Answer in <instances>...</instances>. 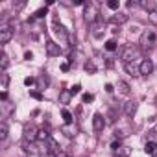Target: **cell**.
<instances>
[{
  "mask_svg": "<svg viewBox=\"0 0 157 157\" xmlns=\"http://www.w3.org/2000/svg\"><path fill=\"white\" fill-rule=\"evenodd\" d=\"M68 91H70L72 96H74V94H80V93H82V85H74V87H70Z\"/></svg>",
  "mask_w": 157,
  "mask_h": 157,
  "instance_id": "34",
  "label": "cell"
},
{
  "mask_svg": "<svg viewBox=\"0 0 157 157\" xmlns=\"http://www.w3.org/2000/svg\"><path fill=\"white\" fill-rule=\"evenodd\" d=\"M68 68H70V65H68V63H61V70H63V72H67Z\"/></svg>",
  "mask_w": 157,
  "mask_h": 157,
  "instance_id": "41",
  "label": "cell"
},
{
  "mask_svg": "<svg viewBox=\"0 0 157 157\" xmlns=\"http://www.w3.org/2000/svg\"><path fill=\"white\" fill-rule=\"evenodd\" d=\"M8 135H10V128H8V120H2L0 122V140H6L8 139Z\"/></svg>",
  "mask_w": 157,
  "mask_h": 157,
  "instance_id": "13",
  "label": "cell"
},
{
  "mask_svg": "<svg viewBox=\"0 0 157 157\" xmlns=\"http://www.w3.org/2000/svg\"><path fill=\"white\" fill-rule=\"evenodd\" d=\"M155 148H157V142H155Z\"/></svg>",
  "mask_w": 157,
  "mask_h": 157,
  "instance_id": "44",
  "label": "cell"
},
{
  "mask_svg": "<svg viewBox=\"0 0 157 157\" xmlns=\"http://www.w3.org/2000/svg\"><path fill=\"white\" fill-rule=\"evenodd\" d=\"M61 117H63V120H65V124H74V118H72V113H70L68 109H63V111H61Z\"/></svg>",
  "mask_w": 157,
  "mask_h": 157,
  "instance_id": "21",
  "label": "cell"
},
{
  "mask_svg": "<svg viewBox=\"0 0 157 157\" xmlns=\"http://www.w3.org/2000/svg\"><path fill=\"white\" fill-rule=\"evenodd\" d=\"M46 54H48L50 57H56V56L61 54V46H59L57 43H54V41H48V43H46Z\"/></svg>",
  "mask_w": 157,
  "mask_h": 157,
  "instance_id": "7",
  "label": "cell"
},
{
  "mask_svg": "<svg viewBox=\"0 0 157 157\" xmlns=\"http://www.w3.org/2000/svg\"><path fill=\"white\" fill-rule=\"evenodd\" d=\"M117 87H118V91H120L122 94H129V91H131V87H129V85H128L126 82H122V80H120V82L117 83Z\"/></svg>",
  "mask_w": 157,
  "mask_h": 157,
  "instance_id": "20",
  "label": "cell"
},
{
  "mask_svg": "<svg viewBox=\"0 0 157 157\" xmlns=\"http://www.w3.org/2000/svg\"><path fill=\"white\" fill-rule=\"evenodd\" d=\"M30 96H32V98H35V100H39V102H41V100H44V96H43L41 93H37V91H30Z\"/></svg>",
  "mask_w": 157,
  "mask_h": 157,
  "instance_id": "32",
  "label": "cell"
},
{
  "mask_svg": "<svg viewBox=\"0 0 157 157\" xmlns=\"http://www.w3.org/2000/svg\"><path fill=\"white\" fill-rule=\"evenodd\" d=\"M43 157H56V153H46V155H43Z\"/></svg>",
  "mask_w": 157,
  "mask_h": 157,
  "instance_id": "43",
  "label": "cell"
},
{
  "mask_svg": "<svg viewBox=\"0 0 157 157\" xmlns=\"http://www.w3.org/2000/svg\"><path fill=\"white\" fill-rule=\"evenodd\" d=\"M148 21H150L151 24H157V11H151V13H148Z\"/></svg>",
  "mask_w": 157,
  "mask_h": 157,
  "instance_id": "33",
  "label": "cell"
},
{
  "mask_svg": "<svg viewBox=\"0 0 157 157\" xmlns=\"http://www.w3.org/2000/svg\"><path fill=\"white\" fill-rule=\"evenodd\" d=\"M82 100H83V104H91V102L94 100V94H91V93H85V94L82 96Z\"/></svg>",
  "mask_w": 157,
  "mask_h": 157,
  "instance_id": "30",
  "label": "cell"
},
{
  "mask_svg": "<svg viewBox=\"0 0 157 157\" xmlns=\"http://www.w3.org/2000/svg\"><path fill=\"white\" fill-rule=\"evenodd\" d=\"M105 128V120H104V117L100 115V113H96L94 117H93V129L94 131H102Z\"/></svg>",
  "mask_w": 157,
  "mask_h": 157,
  "instance_id": "9",
  "label": "cell"
},
{
  "mask_svg": "<svg viewBox=\"0 0 157 157\" xmlns=\"http://www.w3.org/2000/svg\"><path fill=\"white\" fill-rule=\"evenodd\" d=\"M8 65H10V57L6 56V52H2V61H0V67H2V72H6Z\"/></svg>",
  "mask_w": 157,
  "mask_h": 157,
  "instance_id": "24",
  "label": "cell"
},
{
  "mask_svg": "<svg viewBox=\"0 0 157 157\" xmlns=\"http://www.w3.org/2000/svg\"><path fill=\"white\" fill-rule=\"evenodd\" d=\"M70 98H72V94H70V91H61L59 93V102L61 104H70Z\"/></svg>",
  "mask_w": 157,
  "mask_h": 157,
  "instance_id": "18",
  "label": "cell"
},
{
  "mask_svg": "<svg viewBox=\"0 0 157 157\" xmlns=\"http://www.w3.org/2000/svg\"><path fill=\"white\" fill-rule=\"evenodd\" d=\"M137 109H139V104H137L135 100H129V102L124 104V113H126L128 117H133V115L137 113Z\"/></svg>",
  "mask_w": 157,
  "mask_h": 157,
  "instance_id": "10",
  "label": "cell"
},
{
  "mask_svg": "<svg viewBox=\"0 0 157 157\" xmlns=\"http://www.w3.org/2000/svg\"><path fill=\"white\" fill-rule=\"evenodd\" d=\"M33 83H35V78H32V76H30V78H24V85H26V87H30V85H33Z\"/></svg>",
  "mask_w": 157,
  "mask_h": 157,
  "instance_id": "35",
  "label": "cell"
},
{
  "mask_svg": "<svg viewBox=\"0 0 157 157\" xmlns=\"http://www.w3.org/2000/svg\"><path fill=\"white\" fill-rule=\"evenodd\" d=\"M13 33H15V30L11 26H2L0 28V44H8L13 39Z\"/></svg>",
  "mask_w": 157,
  "mask_h": 157,
  "instance_id": "4",
  "label": "cell"
},
{
  "mask_svg": "<svg viewBox=\"0 0 157 157\" xmlns=\"http://www.w3.org/2000/svg\"><path fill=\"white\" fill-rule=\"evenodd\" d=\"M50 139V133L46 131V129H39V133H37V140L39 142H46Z\"/></svg>",
  "mask_w": 157,
  "mask_h": 157,
  "instance_id": "22",
  "label": "cell"
},
{
  "mask_svg": "<svg viewBox=\"0 0 157 157\" xmlns=\"http://www.w3.org/2000/svg\"><path fill=\"white\" fill-rule=\"evenodd\" d=\"M54 33H56V35H57V37H59L63 43H65V41L70 37V35H68V32H67V30H65V28L59 24V21H57V19H54Z\"/></svg>",
  "mask_w": 157,
  "mask_h": 157,
  "instance_id": "5",
  "label": "cell"
},
{
  "mask_svg": "<svg viewBox=\"0 0 157 157\" xmlns=\"http://www.w3.org/2000/svg\"><path fill=\"white\" fill-rule=\"evenodd\" d=\"M155 104H157V98H155Z\"/></svg>",
  "mask_w": 157,
  "mask_h": 157,
  "instance_id": "45",
  "label": "cell"
},
{
  "mask_svg": "<svg viewBox=\"0 0 157 157\" xmlns=\"http://www.w3.org/2000/svg\"><path fill=\"white\" fill-rule=\"evenodd\" d=\"M102 32H105V30H104V21L100 19L98 22L93 24V35L94 37H102Z\"/></svg>",
  "mask_w": 157,
  "mask_h": 157,
  "instance_id": "14",
  "label": "cell"
},
{
  "mask_svg": "<svg viewBox=\"0 0 157 157\" xmlns=\"http://www.w3.org/2000/svg\"><path fill=\"white\" fill-rule=\"evenodd\" d=\"M129 21V15H126V13H115L113 17H111V22L113 24H124V22H128Z\"/></svg>",
  "mask_w": 157,
  "mask_h": 157,
  "instance_id": "11",
  "label": "cell"
},
{
  "mask_svg": "<svg viewBox=\"0 0 157 157\" xmlns=\"http://www.w3.org/2000/svg\"><path fill=\"white\" fill-rule=\"evenodd\" d=\"M46 15H48V8H46V6L35 11V19H43V17H46Z\"/></svg>",
  "mask_w": 157,
  "mask_h": 157,
  "instance_id": "27",
  "label": "cell"
},
{
  "mask_svg": "<svg viewBox=\"0 0 157 157\" xmlns=\"http://www.w3.org/2000/svg\"><path fill=\"white\" fill-rule=\"evenodd\" d=\"M83 68H85L89 74H94V72H96V65H94L93 61H87V63L83 65Z\"/></svg>",
  "mask_w": 157,
  "mask_h": 157,
  "instance_id": "25",
  "label": "cell"
},
{
  "mask_svg": "<svg viewBox=\"0 0 157 157\" xmlns=\"http://www.w3.org/2000/svg\"><path fill=\"white\" fill-rule=\"evenodd\" d=\"M0 100H2V102L8 100V91H2V94H0Z\"/></svg>",
  "mask_w": 157,
  "mask_h": 157,
  "instance_id": "39",
  "label": "cell"
},
{
  "mask_svg": "<svg viewBox=\"0 0 157 157\" xmlns=\"http://www.w3.org/2000/svg\"><path fill=\"white\" fill-rule=\"evenodd\" d=\"M113 91H115V87L111 83H105V93H113Z\"/></svg>",
  "mask_w": 157,
  "mask_h": 157,
  "instance_id": "38",
  "label": "cell"
},
{
  "mask_svg": "<svg viewBox=\"0 0 157 157\" xmlns=\"http://www.w3.org/2000/svg\"><path fill=\"white\" fill-rule=\"evenodd\" d=\"M137 54H139L137 46H131V44H128V46H124V48H122V54H120V57H122V61H124V63H133V59L137 57Z\"/></svg>",
  "mask_w": 157,
  "mask_h": 157,
  "instance_id": "3",
  "label": "cell"
},
{
  "mask_svg": "<svg viewBox=\"0 0 157 157\" xmlns=\"http://www.w3.org/2000/svg\"><path fill=\"white\" fill-rule=\"evenodd\" d=\"M117 48H118V44H117L115 39H109V41L105 43V50H107V52H115Z\"/></svg>",
  "mask_w": 157,
  "mask_h": 157,
  "instance_id": "23",
  "label": "cell"
},
{
  "mask_svg": "<svg viewBox=\"0 0 157 157\" xmlns=\"http://www.w3.org/2000/svg\"><path fill=\"white\" fill-rule=\"evenodd\" d=\"M139 6L142 8V10H146V11H155V2H153V0H140V2H139Z\"/></svg>",
  "mask_w": 157,
  "mask_h": 157,
  "instance_id": "16",
  "label": "cell"
},
{
  "mask_svg": "<svg viewBox=\"0 0 157 157\" xmlns=\"http://www.w3.org/2000/svg\"><path fill=\"white\" fill-rule=\"evenodd\" d=\"M111 148L117 151V150H120L122 148V144H120V140H113V144H111Z\"/></svg>",
  "mask_w": 157,
  "mask_h": 157,
  "instance_id": "37",
  "label": "cell"
},
{
  "mask_svg": "<svg viewBox=\"0 0 157 157\" xmlns=\"http://www.w3.org/2000/svg\"><path fill=\"white\" fill-rule=\"evenodd\" d=\"M83 17H85V21L93 26L94 22H98L100 21V10H98V6L94 4V2H89V4H85V13H83Z\"/></svg>",
  "mask_w": 157,
  "mask_h": 157,
  "instance_id": "1",
  "label": "cell"
},
{
  "mask_svg": "<svg viewBox=\"0 0 157 157\" xmlns=\"http://www.w3.org/2000/svg\"><path fill=\"white\" fill-rule=\"evenodd\" d=\"M139 70H140L142 76H148V74H151V70H153V63H151L150 59H142L140 65H139Z\"/></svg>",
  "mask_w": 157,
  "mask_h": 157,
  "instance_id": "8",
  "label": "cell"
},
{
  "mask_svg": "<svg viewBox=\"0 0 157 157\" xmlns=\"http://www.w3.org/2000/svg\"><path fill=\"white\" fill-rule=\"evenodd\" d=\"M37 82H39V89H44V87L48 85V78H44V76H41V78H39V80H37Z\"/></svg>",
  "mask_w": 157,
  "mask_h": 157,
  "instance_id": "31",
  "label": "cell"
},
{
  "mask_svg": "<svg viewBox=\"0 0 157 157\" xmlns=\"http://www.w3.org/2000/svg\"><path fill=\"white\" fill-rule=\"evenodd\" d=\"M22 150H24V153H28V155H37V148H35V144L33 142H22Z\"/></svg>",
  "mask_w": 157,
  "mask_h": 157,
  "instance_id": "12",
  "label": "cell"
},
{
  "mask_svg": "<svg viewBox=\"0 0 157 157\" xmlns=\"http://www.w3.org/2000/svg\"><path fill=\"white\" fill-rule=\"evenodd\" d=\"M32 57H33V54H32L30 50H28V52H24V59H28V61H30Z\"/></svg>",
  "mask_w": 157,
  "mask_h": 157,
  "instance_id": "40",
  "label": "cell"
},
{
  "mask_svg": "<svg viewBox=\"0 0 157 157\" xmlns=\"http://www.w3.org/2000/svg\"><path fill=\"white\" fill-rule=\"evenodd\" d=\"M107 8H109V10H115V11H117V10L120 8V2H118V0H109V2H107Z\"/></svg>",
  "mask_w": 157,
  "mask_h": 157,
  "instance_id": "28",
  "label": "cell"
},
{
  "mask_svg": "<svg viewBox=\"0 0 157 157\" xmlns=\"http://www.w3.org/2000/svg\"><path fill=\"white\" fill-rule=\"evenodd\" d=\"M56 157H68V153L67 151H59V153H56Z\"/></svg>",
  "mask_w": 157,
  "mask_h": 157,
  "instance_id": "42",
  "label": "cell"
},
{
  "mask_svg": "<svg viewBox=\"0 0 157 157\" xmlns=\"http://www.w3.org/2000/svg\"><path fill=\"white\" fill-rule=\"evenodd\" d=\"M155 150H157V148H155V144H153V142H146V144H144V151H146V153L153 155V153H155Z\"/></svg>",
  "mask_w": 157,
  "mask_h": 157,
  "instance_id": "26",
  "label": "cell"
},
{
  "mask_svg": "<svg viewBox=\"0 0 157 157\" xmlns=\"http://www.w3.org/2000/svg\"><path fill=\"white\" fill-rule=\"evenodd\" d=\"M61 133H65L67 137H74V135L78 133V129H76V126H72V124H65V126H61Z\"/></svg>",
  "mask_w": 157,
  "mask_h": 157,
  "instance_id": "15",
  "label": "cell"
},
{
  "mask_svg": "<svg viewBox=\"0 0 157 157\" xmlns=\"http://www.w3.org/2000/svg\"><path fill=\"white\" fill-rule=\"evenodd\" d=\"M37 133H39V129H35L33 126H26L24 128V140L26 142H35L37 140Z\"/></svg>",
  "mask_w": 157,
  "mask_h": 157,
  "instance_id": "6",
  "label": "cell"
},
{
  "mask_svg": "<svg viewBox=\"0 0 157 157\" xmlns=\"http://www.w3.org/2000/svg\"><path fill=\"white\" fill-rule=\"evenodd\" d=\"M124 68H126V72H128L129 76H139V74H140L139 67L133 65V63H124Z\"/></svg>",
  "mask_w": 157,
  "mask_h": 157,
  "instance_id": "17",
  "label": "cell"
},
{
  "mask_svg": "<svg viewBox=\"0 0 157 157\" xmlns=\"http://www.w3.org/2000/svg\"><path fill=\"white\" fill-rule=\"evenodd\" d=\"M117 153H118L120 157H128V153H129V150H128V148H120V150H117Z\"/></svg>",
  "mask_w": 157,
  "mask_h": 157,
  "instance_id": "36",
  "label": "cell"
},
{
  "mask_svg": "<svg viewBox=\"0 0 157 157\" xmlns=\"http://www.w3.org/2000/svg\"><path fill=\"white\" fill-rule=\"evenodd\" d=\"M139 44H140V48H144V50H151L153 44H155V32H153V30H144V32L140 33Z\"/></svg>",
  "mask_w": 157,
  "mask_h": 157,
  "instance_id": "2",
  "label": "cell"
},
{
  "mask_svg": "<svg viewBox=\"0 0 157 157\" xmlns=\"http://www.w3.org/2000/svg\"><path fill=\"white\" fill-rule=\"evenodd\" d=\"M129 126H126V128H117V131H115V135L118 137V139H124V137H128L129 135Z\"/></svg>",
  "mask_w": 157,
  "mask_h": 157,
  "instance_id": "19",
  "label": "cell"
},
{
  "mask_svg": "<svg viewBox=\"0 0 157 157\" xmlns=\"http://www.w3.org/2000/svg\"><path fill=\"white\" fill-rule=\"evenodd\" d=\"M8 83H10V76H8L6 72H2V91L8 89Z\"/></svg>",
  "mask_w": 157,
  "mask_h": 157,
  "instance_id": "29",
  "label": "cell"
}]
</instances>
